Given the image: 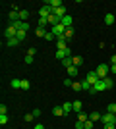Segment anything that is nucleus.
Instances as JSON below:
<instances>
[{"label": "nucleus", "instance_id": "1", "mask_svg": "<svg viewBox=\"0 0 116 129\" xmlns=\"http://www.w3.org/2000/svg\"><path fill=\"white\" fill-rule=\"evenodd\" d=\"M97 75H99V79L103 81V79H106L108 77V73H110V66H106V64H101L99 68H97Z\"/></svg>", "mask_w": 116, "mask_h": 129}, {"label": "nucleus", "instance_id": "2", "mask_svg": "<svg viewBox=\"0 0 116 129\" xmlns=\"http://www.w3.org/2000/svg\"><path fill=\"white\" fill-rule=\"evenodd\" d=\"M17 31H19V29H17V27L14 25V23H10V25H8V29L4 31V35H6L8 39H14V37L17 35Z\"/></svg>", "mask_w": 116, "mask_h": 129}, {"label": "nucleus", "instance_id": "3", "mask_svg": "<svg viewBox=\"0 0 116 129\" xmlns=\"http://www.w3.org/2000/svg\"><path fill=\"white\" fill-rule=\"evenodd\" d=\"M50 31H52V35H56V39H58V37H62V35H64V31H66V27L62 25V23H58V25L50 27Z\"/></svg>", "mask_w": 116, "mask_h": 129}, {"label": "nucleus", "instance_id": "4", "mask_svg": "<svg viewBox=\"0 0 116 129\" xmlns=\"http://www.w3.org/2000/svg\"><path fill=\"white\" fill-rule=\"evenodd\" d=\"M101 121H103V123H116V114H103V116H101Z\"/></svg>", "mask_w": 116, "mask_h": 129}, {"label": "nucleus", "instance_id": "5", "mask_svg": "<svg viewBox=\"0 0 116 129\" xmlns=\"http://www.w3.org/2000/svg\"><path fill=\"white\" fill-rule=\"evenodd\" d=\"M85 81H89L91 85H95V83H99V75H97V71H87V75H85Z\"/></svg>", "mask_w": 116, "mask_h": 129}, {"label": "nucleus", "instance_id": "6", "mask_svg": "<svg viewBox=\"0 0 116 129\" xmlns=\"http://www.w3.org/2000/svg\"><path fill=\"white\" fill-rule=\"evenodd\" d=\"M103 91H106L105 89V83H103V81H99V83H95L93 87H91V94H97V92H103Z\"/></svg>", "mask_w": 116, "mask_h": 129}, {"label": "nucleus", "instance_id": "7", "mask_svg": "<svg viewBox=\"0 0 116 129\" xmlns=\"http://www.w3.org/2000/svg\"><path fill=\"white\" fill-rule=\"evenodd\" d=\"M50 14H52V8H50V6H43V8L39 10V16H41V17H44V19H47V17H49Z\"/></svg>", "mask_w": 116, "mask_h": 129}, {"label": "nucleus", "instance_id": "8", "mask_svg": "<svg viewBox=\"0 0 116 129\" xmlns=\"http://www.w3.org/2000/svg\"><path fill=\"white\" fill-rule=\"evenodd\" d=\"M68 56H72V50H70V48H66V50H56V58H58V60H64V58H68Z\"/></svg>", "mask_w": 116, "mask_h": 129}, {"label": "nucleus", "instance_id": "9", "mask_svg": "<svg viewBox=\"0 0 116 129\" xmlns=\"http://www.w3.org/2000/svg\"><path fill=\"white\" fill-rule=\"evenodd\" d=\"M60 23H62V25H64V27H66V29H68V27H72L74 19H72V16L68 14V16H64V17H62V19H60Z\"/></svg>", "mask_w": 116, "mask_h": 129}, {"label": "nucleus", "instance_id": "10", "mask_svg": "<svg viewBox=\"0 0 116 129\" xmlns=\"http://www.w3.org/2000/svg\"><path fill=\"white\" fill-rule=\"evenodd\" d=\"M47 6H50V8H52V12H54V10H58V8H62V0H49V2H47Z\"/></svg>", "mask_w": 116, "mask_h": 129}, {"label": "nucleus", "instance_id": "11", "mask_svg": "<svg viewBox=\"0 0 116 129\" xmlns=\"http://www.w3.org/2000/svg\"><path fill=\"white\" fill-rule=\"evenodd\" d=\"M52 14H54V16L58 17V19H62L64 16H68V14H66V8H64V6H62V8H58V10H54Z\"/></svg>", "mask_w": 116, "mask_h": 129}, {"label": "nucleus", "instance_id": "12", "mask_svg": "<svg viewBox=\"0 0 116 129\" xmlns=\"http://www.w3.org/2000/svg\"><path fill=\"white\" fill-rule=\"evenodd\" d=\"M47 21L50 23V27H54V25H58V23H60V19H58V17H56L54 14H50V16L47 17Z\"/></svg>", "mask_w": 116, "mask_h": 129}, {"label": "nucleus", "instance_id": "13", "mask_svg": "<svg viewBox=\"0 0 116 129\" xmlns=\"http://www.w3.org/2000/svg\"><path fill=\"white\" fill-rule=\"evenodd\" d=\"M62 66H64L66 70H68V68H72V66H74V58H72V56H68V58H64V60H62Z\"/></svg>", "mask_w": 116, "mask_h": 129}, {"label": "nucleus", "instance_id": "14", "mask_svg": "<svg viewBox=\"0 0 116 129\" xmlns=\"http://www.w3.org/2000/svg\"><path fill=\"white\" fill-rule=\"evenodd\" d=\"M70 39H74V27H68L64 31V41H70Z\"/></svg>", "mask_w": 116, "mask_h": 129}, {"label": "nucleus", "instance_id": "15", "mask_svg": "<svg viewBox=\"0 0 116 129\" xmlns=\"http://www.w3.org/2000/svg\"><path fill=\"white\" fill-rule=\"evenodd\" d=\"M62 108H64V114H66V116L70 112H74V104L72 102H64V104H62Z\"/></svg>", "mask_w": 116, "mask_h": 129}, {"label": "nucleus", "instance_id": "16", "mask_svg": "<svg viewBox=\"0 0 116 129\" xmlns=\"http://www.w3.org/2000/svg\"><path fill=\"white\" fill-rule=\"evenodd\" d=\"M16 39L19 41V43H23V41L27 39V31H21V29H19V31H17V35H16Z\"/></svg>", "mask_w": 116, "mask_h": 129}, {"label": "nucleus", "instance_id": "17", "mask_svg": "<svg viewBox=\"0 0 116 129\" xmlns=\"http://www.w3.org/2000/svg\"><path fill=\"white\" fill-rule=\"evenodd\" d=\"M52 114H54V116H58V118H60V116H66L62 106H54V108H52Z\"/></svg>", "mask_w": 116, "mask_h": 129}, {"label": "nucleus", "instance_id": "18", "mask_svg": "<svg viewBox=\"0 0 116 129\" xmlns=\"http://www.w3.org/2000/svg\"><path fill=\"white\" fill-rule=\"evenodd\" d=\"M103 83H105V89H106V91L114 87V81H112V77H106V79H103Z\"/></svg>", "mask_w": 116, "mask_h": 129}, {"label": "nucleus", "instance_id": "19", "mask_svg": "<svg viewBox=\"0 0 116 129\" xmlns=\"http://www.w3.org/2000/svg\"><path fill=\"white\" fill-rule=\"evenodd\" d=\"M56 48L58 50H66V41H62V39H56Z\"/></svg>", "mask_w": 116, "mask_h": 129}, {"label": "nucleus", "instance_id": "20", "mask_svg": "<svg viewBox=\"0 0 116 129\" xmlns=\"http://www.w3.org/2000/svg\"><path fill=\"white\" fill-rule=\"evenodd\" d=\"M8 17H10L12 21H19V12H16V10H12L10 14H8Z\"/></svg>", "mask_w": 116, "mask_h": 129}, {"label": "nucleus", "instance_id": "21", "mask_svg": "<svg viewBox=\"0 0 116 129\" xmlns=\"http://www.w3.org/2000/svg\"><path fill=\"white\" fill-rule=\"evenodd\" d=\"M89 119H91L93 123H95V121H101V114L99 112H91V114H89Z\"/></svg>", "mask_w": 116, "mask_h": 129}, {"label": "nucleus", "instance_id": "22", "mask_svg": "<svg viewBox=\"0 0 116 129\" xmlns=\"http://www.w3.org/2000/svg\"><path fill=\"white\" fill-rule=\"evenodd\" d=\"M10 87H12V89H21V81H19V79H12Z\"/></svg>", "mask_w": 116, "mask_h": 129}, {"label": "nucleus", "instance_id": "23", "mask_svg": "<svg viewBox=\"0 0 116 129\" xmlns=\"http://www.w3.org/2000/svg\"><path fill=\"white\" fill-rule=\"evenodd\" d=\"M68 77H76L77 75V68H76V66H72V68H68Z\"/></svg>", "mask_w": 116, "mask_h": 129}, {"label": "nucleus", "instance_id": "24", "mask_svg": "<svg viewBox=\"0 0 116 129\" xmlns=\"http://www.w3.org/2000/svg\"><path fill=\"white\" fill-rule=\"evenodd\" d=\"M87 119H89V114H83V112L77 114V121H83V123H85Z\"/></svg>", "mask_w": 116, "mask_h": 129}, {"label": "nucleus", "instance_id": "25", "mask_svg": "<svg viewBox=\"0 0 116 129\" xmlns=\"http://www.w3.org/2000/svg\"><path fill=\"white\" fill-rule=\"evenodd\" d=\"M35 35H37V37H43V39H44V35H47L44 27H37V29H35Z\"/></svg>", "mask_w": 116, "mask_h": 129}, {"label": "nucleus", "instance_id": "26", "mask_svg": "<svg viewBox=\"0 0 116 129\" xmlns=\"http://www.w3.org/2000/svg\"><path fill=\"white\" fill-rule=\"evenodd\" d=\"M105 23L106 25H112V23H114V16H112V14H106L105 16Z\"/></svg>", "mask_w": 116, "mask_h": 129}, {"label": "nucleus", "instance_id": "27", "mask_svg": "<svg viewBox=\"0 0 116 129\" xmlns=\"http://www.w3.org/2000/svg\"><path fill=\"white\" fill-rule=\"evenodd\" d=\"M27 17H29V12L27 10H19V19H21V21H25Z\"/></svg>", "mask_w": 116, "mask_h": 129}, {"label": "nucleus", "instance_id": "28", "mask_svg": "<svg viewBox=\"0 0 116 129\" xmlns=\"http://www.w3.org/2000/svg\"><path fill=\"white\" fill-rule=\"evenodd\" d=\"M72 104H74V112L76 114L81 112V102H79V100H76V102H72Z\"/></svg>", "mask_w": 116, "mask_h": 129}, {"label": "nucleus", "instance_id": "29", "mask_svg": "<svg viewBox=\"0 0 116 129\" xmlns=\"http://www.w3.org/2000/svg\"><path fill=\"white\" fill-rule=\"evenodd\" d=\"M72 58H74V66H76V68L83 64V58H81V56H72Z\"/></svg>", "mask_w": 116, "mask_h": 129}, {"label": "nucleus", "instance_id": "30", "mask_svg": "<svg viewBox=\"0 0 116 129\" xmlns=\"http://www.w3.org/2000/svg\"><path fill=\"white\" fill-rule=\"evenodd\" d=\"M29 87H31V83L27 79H21V91H29Z\"/></svg>", "mask_w": 116, "mask_h": 129}, {"label": "nucleus", "instance_id": "31", "mask_svg": "<svg viewBox=\"0 0 116 129\" xmlns=\"http://www.w3.org/2000/svg\"><path fill=\"white\" fill-rule=\"evenodd\" d=\"M72 89H74L76 92H81V91H83V85H81V83H74Z\"/></svg>", "mask_w": 116, "mask_h": 129}, {"label": "nucleus", "instance_id": "32", "mask_svg": "<svg viewBox=\"0 0 116 129\" xmlns=\"http://www.w3.org/2000/svg\"><path fill=\"white\" fill-rule=\"evenodd\" d=\"M6 44H8V46H16V44H19V41L14 37V39H8V43H6Z\"/></svg>", "mask_w": 116, "mask_h": 129}, {"label": "nucleus", "instance_id": "33", "mask_svg": "<svg viewBox=\"0 0 116 129\" xmlns=\"http://www.w3.org/2000/svg\"><path fill=\"white\" fill-rule=\"evenodd\" d=\"M56 35H52V31H47V35H44V41H54Z\"/></svg>", "mask_w": 116, "mask_h": 129}, {"label": "nucleus", "instance_id": "34", "mask_svg": "<svg viewBox=\"0 0 116 129\" xmlns=\"http://www.w3.org/2000/svg\"><path fill=\"white\" fill-rule=\"evenodd\" d=\"M81 85H83V91H91V83H89V81H81Z\"/></svg>", "mask_w": 116, "mask_h": 129}, {"label": "nucleus", "instance_id": "35", "mask_svg": "<svg viewBox=\"0 0 116 129\" xmlns=\"http://www.w3.org/2000/svg\"><path fill=\"white\" fill-rule=\"evenodd\" d=\"M8 123V116L6 114H0V125H6Z\"/></svg>", "mask_w": 116, "mask_h": 129}, {"label": "nucleus", "instance_id": "36", "mask_svg": "<svg viewBox=\"0 0 116 129\" xmlns=\"http://www.w3.org/2000/svg\"><path fill=\"white\" fill-rule=\"evenodd\" d=\"M23 119H25V121H33L35 119V114L31 112V114H25V116H23Z\"/></svg>", "mask_w": 116, "mask_h": 129}, {"label": "nucleus", "instance_id": "37", "mask_svg": "<svg viewBox=\"0 0 116 129\" xmlns=\"http://www.w3.org/2000/svg\"><path fill=\"white\" fill-rule=\"evenodd\" d=\"M108 114H116V104L114 102L108 104Z\"/></svg>", "mask_w": 116, "mask_h": 129}, {"label": "nucleus", "instance_id": "38", "mask_svg": "<svg viewBox=\"0 0 116 129\" xmlns=\"http://www.w3.org/2000/svg\"><path fill=\"white\" fill-rule=\"evenodd\" d=\"M93 127H95V123L91 119H87V121H85V129H93Z\"/></svg>", "mask_w": 116, "mask_h": 129}, {"label": "nucleus", "instance_id": "39", "mask_svg": "<svg viewBox=\"0 0 116 129\" xmlns=\"http://www.w3.org/2000/svg\"><path fill=\"white\" fill-rule=\"evenodd\" d=\"M64 85H66V87H72V85H74L72 77H68V79H64Z\"/></svg>", "mask_w": 116, "mask_h": 129}, {"label": "nucleus", "instance_id": "40", "mask_svg": "<svg viewBox=\"0 0 116 129\" xmlns=\"http://www.w3.org/2000/svg\"><path fill=\"white\" fill-rule=\"evenodd\" d=\"M76 129H85V123L83 121H76Z\"/></svg>", "mask_w": 116, "mask_h": 129}, {"label": "nucleus", "instance_id": "41", "mask_svg": "<svg viewBox=\"0 0 116 129\" xmlns=\"http://www.w3.org/2000/svg\"><path fill=\"white\" fill-rule=\"evenodd\" d=\"M21 31H29V23H27V21L21 23Z\"/></svg>", "mask_w": 116, "mask_h": 129}, {"label": "nucleus", "instance_id": "42", "mask_svg": "<svg viewBox=\"0 0 116 129\" xmlns=\"http://www.w3.org/2000/svg\"><path fill=\"white\" fill-rule=\"evenodd\" d=\"M25 64H33V56H27V54H25Z\"/></svg>", "mask_w": 116, "mask_h": 129}, {"label": "nucleus", "instance_id": "43", "mask_svg": "<svg viewBox=\"0 0 116 129\" xmlns=\"http://www.w3.org/2000/svg\"><path fill=\"white\" fill-rule=\"evenodd\" d=\"M8 112V108H6V104H0V114H6Z\"/></svg>", "mask_w": 116, "mask_h": 129}, {"label": "nucleus", "instance_id": "44", "mask_svg": "<svg viewBox=\"0 0 116 129\" xmlns=\"http://www.w3.org/2000/svg\"><path fill=\"white\" fill-rule=\"evenodd\" d=\"M35 52H37L35 48H29V50H27V56H35Z\"/></svg>", "mask_w": 116, "mask_h": 129}, {"label": "nucleus", "instance_id": "45", "mask_svg": "<svg viewBox=\"0 0 116 129\" xmlns=\"http://www.w3.org/2000/svg\"><path fill=\"white\" fill-rule=\"evenodd\" d=\"M116 64V54H112V56H110V66H114Z\"/></svg>", "mask_w": 116, "mask_h": 129}, {"label": "nucleus", "instance_id": "46", "mask_svg": "<svg viewBox=\"0 0 116 129\" xmlns=\"http://www.w3.org/2000/svg\"><path fill=\"white\" fill-rule=\"evenodd\" d=\"M33 114H35V118H39V116H41V110H39V108H35Z\"/></svg>", "mask_w": 116, "mask_h": 129}, {"label": "nucleus", "instance_id": "47", "mask_svg": "<svg viewBox=\"0 0 116 129\" xmlns=\"http://www.w3.org/2000/svg\"><path fill=\"white\" fill-rule=\"evenodd\" d=\"M105 129H114V123H106V125H105Z\"/></svg>", "mask_w": 116, "mask_h": 129}, {"label": "nucleus", "instance_id": "48", "mask_svg": "<svg viewBox=\"0 0 116 129\" xmlns=\"http://www.w3.org/2000/svg\"><path fill=\"white\" fill-rule=\"evenodd\" d=\"M35 129H44V125L43 123H37V125H35Z\"/></svg>", "mask_w": 116, "mask_h": 129}, {"label": "nucleus", "instance_id": "49", "mask_svg": "<svg viewBox=\"0 0 116 129\" xmlns=\"http://www.w3.org/2000/svg\"><path fill=\"white\" fill-rule=\"evenodd\" d=\"M110 73H116V64H114V66H110Z\"/></svg>", "mask_w": 116, "mask_h": 129}]
</instances>
